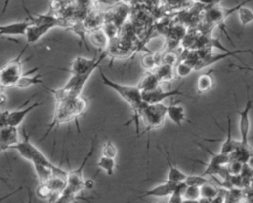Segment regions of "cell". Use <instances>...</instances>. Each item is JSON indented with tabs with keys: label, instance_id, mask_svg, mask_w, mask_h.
Wrapping results in <instances>:
<instances>
[{
	"label": "cell",
	"instance_id": "obj_28",
	"mask_svg": "<svg viewBox=\"0 0 253 203\" xmlns=\"http://www.w3.org/2000/svg\"><path fill=\"white\" fill-rule=\"evenodd\" d=\"M174 69H175V74L177 76L186 77L194 70V65L188 60H183L179 63H176V65L174 66Z\"/></svg>",
	"mask_w": 253,
	"mask_h": 203
},
{
	"label": "cell",
	"instance_id": "obj_44",
	"mask_svg": "<svg viewBox=\"0 0 253 203\" xmlns=\"http://www.w3.org/2000/svg\"><path fill=\"white\" fill-rule=\"evenodd\" d=\"M159 203H166V202H159Z\"/></svg>",
	"mask_w": 253,
	"mask_h": 203
},
{
	"label": "cell",
	"instance_id": "obj_17",
	"mask_svg": "<svg viewBox=\"0 0 253 203\" xmlns=\"http://www.w3.org/2000/svg\"><path fill=\"white\" fill-rule=\"evenodd\" d=\"M31 22L29 20L15 22L7 25L0 26V36L4 35H24L26 33L27 28L30 26Z\"/></svg>",
	"mask_w": 253,
	"mask_h": 203
},
{
	"label": "cell",
	"instance_id": "obj_40",
	"mask_svg": "<svg viewBox=\"0 0 253 203\" xmlns=\"http://www.w3.org/2000/svg\"><path fill=\"white\" fill-rule=\"evenodd\" d=\"M10 1H11V0H5V1H4V5H3L2 11H1V15L5 14V12H6L7 8H8V6H9V3H10Z\"/></svg>",
	"mask_w": 253,
	"mask_h": 203
},
{
	"label": "cell",
	"instance_id": "obj_27",
	"mask_svg": "<svg viewBox=\"0 0 253 203\" xmlns=\"http://www.w3.org/2000/svg\"><path fill=\"white\" fill-rule=\"evenodd\" d=\"M218 195V189L210 181L200 186V196L204 199H214Z\"/></svg>",
	"mask_w": 253,
	"mask_h": 203
},
{
	"label": "cell",
	"instance_id": "obj_24",
	"mask_svg": "<svg viewBox=\"0 0 253 203\" xmlns=\"http://www.w3.org/2000/svg\"><path fill=\"white\" fill-rule=\"evenodd\" d=\"M51 189L52 193H60L66 186V176L62 175H51L50 178L45 182Z\"/></svg>",
	"mask_w": 253,
	"mask_h": 203
},
{
	"label": "cell",
	"instance_id": "obj_25",
	"mask_svg": "<svg viewBox=\"0 0 253 203\" xmlns=\"http://www.w3.org/2000/svg\"><path fill=\"white\" fill-rule=\"evenodd\" d=\"M33 165H34L35 172L37 174V177H38L40 183L46 182L53 173L52 168H50L46 165H43L41 163H33Z\"/></svg>",
	"mask_w": 253,
	"mask_h": 203
},
{
	"label": "cell",
	"instance_id": "obj_7",
	"mask_svg": "<svg viewBox=\"0 0 253 203\" xmlns=\"http://www.w3.org/2000/svg\"><path fill=\"white\" fill-rule=\"evenodd\" d=\"M108 53L109 51L107 50L102 51V53L98 57L87 58L84 56H77L72 60L69 69H66V68H58V69L67 71L71 74H83L90 70H96V68L100 66L101 62L108 56Z\"/></svg>",
	"mask_w": 253,
	"mask_h": 203
},
{
	"label": "cell",
	"instance_id": "obj_43",
	"mask_svg": "<svg viewBox=\"0 0 253 203\" xmlns=\"http://www.w3.org/2000/svg\"><path fill=\"white\" fill-rule=\"evenodd\" d=\"M57 195H58V193H53V194L49 197V199H48V200H49V203H54V202H53V201H54V198H55Z\"/></svg>",
	"mask_w": 253,
	"mask_h": 203
},
{
	"label": "cell",
	"instance_id": "obj_35",
	"mask_svg": "<svg viewBox=\"0 0 253 203\" xmlns=\"http://www.w3.org/2000/svg\"><path fill=\"white\" fill-rule=\"evenodd\" d=\"M36 194L41 199H49V197L53 194L48 185L44 183H40L36 189Z\"/></svg>",
	"mask_w": 253,
	"mask_h": 203
},
{
	"label": "cell",
	"instance_id": "obj_42",
	"mask_svg": "<svg viewBox=\"0 0 253 203\" xmlns=\"http://www.w3.org/2000/svg\"><path fill=\"white\" fill-rule=\"evenodd\" d=\"M58 1L59 0H50V2H49V9H50V11L55 8V4H57Z\"/></svg>",
	"mask_w": 253,
	"mask_h": 203
},
{
	"label": "cell",
	"instance_id": "obj_4",
	"mask_svg": "<svg viewBox=\"0 0 253 203\" xmlns=\"http://www.w3.org/2000/svg\"><path fill=\"white\" fill-rule=\"evenodd\" d=\"M29 46L26 44L22 49L20 53L10 61H8L3 67L0 68V86L1 87H15L17 81L23 74L22 66L29 59L22 60V55L24 54L26 49Z\"/></svg>",
	"mask_w": 253,
	"mask_h": 203
},
{
	"label": "cell",
	"instance_id": "obj_36",
	"mask_svg": "<svg viewBox=\"0 0 253 203\" xmlns=\"http://www.w3.org/2000/svg\"><path fill=\"white\" fill-rule=\"evenodd\" d=\"M177 61H178V55L173 51H168L163 55H161V63L175 66Z\"/></svg>",
	"mask_w": 253,
	"mask_h": 203
},
{
	"label": "cell",
	"instance_id": "obj_3",
	"mask_svg": "<svg viewBox=\"0 0 253 203\" xmlns=\"http://www.w3.org/2000/svg\"><path fill=\"white\" fill-rule=\"evenodd\" d=\"M165 118H166V105L163 104V102L156 103V104H145V106L143 107L140 114V119H142V122L145 126V130L139 133L138 137L144 134H148L147 142H146L147 152L149 148L150 132L155 129L161 128L164 124Z\"/></svg>",
	"mask_w": 253,
	"mask_h": 203
},
{
	"label": "cell",
	"instance_id": "obj_41",
	"mask_svg": "<svg viewBox=\"0 0 253 203\" xmlns=\"http://www.w3.org/2000/svg\"><path fill=\"white\" fill-rule=\"evenodd\" d=\"M28 203H33V193L29 187H28Z\"/></svg>",
	"mask_w": 253,
	"mask_h": 203
},
{
	"label": "cell",
	"instance_id": "obj_23",
	"mask_svg": "<svg viewBox=\"0 0 253 203\" xmlns=\"http://www.w3.org/2000/svg\"><path fill=\"white\" fill-rule=\"evenodd\" d=\"M198 144V143H197ZM199 145V147H201L204 151H206L207 152H209V154H210V161L209 162H211V163H212V164H215V165H219V166H224V165H226L227 163H228V161L230 160V157H229V155H226V154H223V153H221V152H212L211 150H209L208 148H206V147H204V146H202L201 144H198Z\"/></svg>",
	"mask_w": 253,
	"mask_h": 203
},
{
	"label": "cell",
	"instance_id": "obj_20",
	"mask_svg": "<svg viewBox=\"0 0 253 203\" xmlns=\"http://www.w3.org/2000/svg\"><path fill=\"white\" fill-rule=\"evenodd\" d=\"M89 38H90V41L102 51L108 50L110 40L108 39L107 35L105 34L102 28H97L92 30L89 34Z\"/></svg>",
	"mask_w": 253,
	"mask_h": 203
},
{
	"label": "cell",
	"instance_id": "obj_16",
	"mask_svg": "<svg viewBox=\"0 0 253 203\" xmlns=\"http://www.w3.org/2000/svg\"><path fill=\"white\" fill-rule=\"evenodd\" d=\"M39 69V67H35L31 70H29L28 72L26 73H23L22 76L19 78V80L17 81L15 87H18V88H28L30 86H33V85H37V84H43V81L42 80V77L43 76V74H36L34 76H29L31 73H34L36 72L37 70Z\"/></svg>",
	"mask_w": 253,
	"mask_h": 203
},
{
	"label": "cell",
	"instance_id": "obj_26",
	"mask_svg": "<svg viewBox=\"0 0 253 203\" xmlns=\"http://www.w3.org/2000/svg\"><path fill=\"white\" fill-rule=\"evenodd\" d=\"M96 165L103 171H105L107 173V175L111 176L114 174L115 171V167H116V161L115 158H111V157H107V156H101L99 158V160L97 161Z\"/></svg>",
	"mask_w": 253,
	"mask_h": 203
},
{
	"label": "cell",
	"instance_id": "obj_30",
	"mask_svg": "<svg viewBox=\"0 0 253 203\" xmlns=\"http://www.w3.org/2000/svg\"><path fill=\"white\" fill-rule=\"evenodd\" d=\"M141 63H142V66L148 71V70H153L158 64L161 63V60L158 59L155 54H148L142 57Z\"/></svg>",
	"mask_w": 253,
	"mask_h": 203
},
{
	"label": "cell",
	"instance_id": "obj_37",
	"mask_svg": "<svg viewBox=\"0 0 253 203\" xmlns=\"http://www.w3.org/2000/svg\"><path fill=\"white\" fill-rule=\"evenodd\" d=\"M196 2H199L201 4L204 5H208V6H212V5H216L218 4L221 0H195Z\"/></svg>",
	"mask_w": 253,
	"mask_h": 203
},
{
	"label": "cell",
	"instance_id": "obj_10",
	"mask_svg": "<svg viewBox=\"0 0 253 203\" xmlns=\"http://www.w3.org/2000/svg\"><path fill=\"white\" fill-rule=\"evenodd\" d=\"M28 102H30V99H28L20 108L8 112L7 114V118H6V124L7 126H12V127H18L26 118V116L32 112L34 109L42 106L43 104V102H35L27 107H24Z\"/></svg>",
	"mask_w": 253,
	"mask_h": 203
},
{
	"label": "cell",
	"instance_id": "obj_11",
	"mask_svg": "<svg viewBox=\"0 0 253 203\" xmlns=\"http://www.w3.org/2000/svg\"><path fill=\"white\" fill-rule=\"evenodd\" d=\"M175 185H176V183L164 181L163 183L158 184V185L152 187L151 189H147V190L140 191L141 193H140L139 195H137L135 198H133L132 200L127 201V202H126V203H130V202H132V201L139 200V199H143V198H145V197H150V196H153V197H165V196H169V195L172 193V191L174 190Z\"/></svg>",
	"mask_w": 253,
	"mask_h": 203
},
{
	"label": "cell",
	"instance_id": "obj_14",
	"mask_svg": "<svg viewBox=\"0 0 253 203\" xmlns=\"http://www.w3.org/2000/svg\"><path fill=\"white\" fill-rule=\"evenodd\" d=\"M165 154H166V161L168 164V173H167V178L165 181L172 182V183H180L184 182L185 179L187 178V174L184 173L182 170H180L175 163L172 162V158L168 153V151L165 149Z\"/></svg>",
	"mask_w": 253,
	"mask_h": 203
},
{
	"label": "cell",
	"instance_id": "obj_38",
	"mask_svg": "<svg viewBox=\"0 0 253 203\" xmlns=\"http://www.w3.org/2000/svg\"><path fill=\"white\" fill-rule=\"evenodd\" d=\"M7 114H8V111L0 113V128H2V127H4V126H7V124H6Z\"/></svg>",
	"mask_w": 253,
	"mask_h": 203
},
{
	"label": "cell",
	"instance_id": "obj_12",
	"mask_svg": "<svg viewBox=\"0 0 253 203\" xmlns=\"http://www.w3.org/2000/svg\"><path fill=\"white\" fill-rule=\"evenodd\" d=\"M54 27L57 26L55 24H30L25 33L27 45L29 46L30 44L38 42L42 36H44Z\"/></svg>",
	"mask_w": 253,
	"mask_h": 203
},
{
	"label": "cell",
	"instance_id": "obj_1",
	"mask_svg": "<svg viewBox=\"0 0 253 203\" xmlns=\"http://www.w3.org/2000/svg\"><path fill=\"white\" fill-rule=\"evenodd\" d=\"M88 107V98L81 95L67 98L61 101H55L54 112L51 122L47 125V130L43 134L42 138L45 139L53 130H56L60 125L74 121L77 127L78 133H80L78 119L85 113Z\"/></svg>",
	"mask_w": 253,
	"mask_h": 203
},
{
	"label": "cell",
	"instance_id": "obj_21",
	"mask_svg": "<svg viewBox=\"0 0 253 203\" xmlns=\"http://www.w3.org/2000/svg\"><path fill=\"white\" fill-rule=\"evenodd\" d=\"M154 74L157 76L158 80L161 82H169L175 78V69L174 66L165 64V63H160L158 64L153 70Z\"/></svg>",
	"mask_w": 253,
	"mask_h": 203
},
{
	"label": "cell",
	"instance_id": "obj_15",
	"mask_svg": "<svg viewBox=\"0 0 253 203\" xmlns=\"http://www.w3.org/2000/svg\"><path fill=\"white\" fill-rule=\"evenodd\" d=\"M166 116L177 126H182L186 120L185 108L180 104L166 105Z\"/></svg>",
	"mask_w": 253,
	"mask_h": 203
},
{
	"label": "cell",
	"instance_id": "obj_33",
	"mask_svg": "<svg viewBox=\"0 0 253 203\" xmlns=\"http://www.w3.org/2000/svg\"><path fill=\"white\" fill-rule=\"evenodd\" d=\"M117 154H118L117 147L111 141H107L103 145L102 155L103 156H107V157H111V158H116Z\"/></svg>",
	"mask_w": 253,
	"mask_h": 203
},
{
	"label": "cell",
	"instance_id": "obj_9",
	"mask_svg": "<svg viewBox=\"0 0 253 203\" xmlns=\"http://www.w3.org/2000/svg\"><path fill=\"white\" fill-rule=\"evenodd\" d=\"M251 0H245L243 2H241L240 4H238L237 6L231 8V9H224L222 7H220L218 4L216 5H212V6H209V8L207 9V11L205 12V20L210 23V24H213V25H217L219 26L222 30L224 27V21L227 19V17L229 15H231L233 12L237 11V9L242 6L245 5L247 2H249ZM224 32V31H223ZM225 34V32H224ZM226 35V34H225Z\"/></svg>",
	"mask_w": 253,
	"mask_h": 203
},
{
	"label": "cell",
	"instance_id": "obj_34",
	"mask_svg": "<svg viewBox=\"0 0 253 203\" xmlns=\"http://www.w3.org/2000/svg\"><path fill=\"white\" fill-rule=\"evenodd\" d=\"M186 185H195V186H202L203 184L209 182V180L204 175H187L185 179Z\"/></svg>",
	"mask_w": 253,
	"mask_h": 203
},
{
	"label": "cell",
	"instance_id": "obj_19",
	"mask_svg": "<svg viewBox=\"0 0 253 203\" xmlns=\"http://www.w3.org/2000/svg\"><path fill=\"white\" fill-rule=\"evenodd\" d=\"M159 85H160V81L158 80L157 76L154 74L152 70H148L146 73H144L141 76L136 86L140 89V91H148L158 87Z\"/></svg>",
	"mask_w": 253,
	"mask_h": 203
},
{
	"label": "cell",
	"instance_id": "obj_31",
	"mask_svg": "<svg viewBox=\"0 0 253 203\" xmlns=\"http://www.w3.org/2000/svg\"><path fill=\"white\" fill-rule=\"evenodd\" d=\"M200 187L195 185H186L183 191V199H200Z\"/></svg>",
	"mask_w": 253,
	"mask_h": 203
},
{
	"label": "cell",
	"instance_id": "obj_18",
	"mask_svg": "<svg viewBox=\"0 0 253 203\" xmlns=\"http://www.w3.org/2000/svg\"><path fill=\"white\" fill-rule=\"evenodd\" d=\"M226 137L225 139L222 141L221 147H220V152L223 154L229 155L234 149L237 147V145L239 144V141H236L232 138V134H231V119L230 116L227 115V128H226Z\"/></svg>",
	"mask_w": 253,
	"mask_h": 203
},
{
	"label": "cell",
	"instance_id": "obj_39",
	"mask_svg": "<svg viewBox=\"0 0 253 203\" xmlns=\"http://www.w3.org/2000/svg\"><path fill=\"white\" fill-rule=\"evenodd\" d=\"M22 189V186H20L19 188H17L16 190H14L13 192H11V193H9V194H7V195H5V196H3V197H0V202L2 201V200H4V199H6V198H8V197H10V196H12V195H14L16 192H18L19 190H21Z\"/></svg>",
	"mask_w": 253,
	"mask_h": 203
},
{
	"label": "cell",
	"instance_id": "obj_13",
	"mask_svg": "<svg viewBox=\"0 0 253 203\" xmlns=\"http://www.w3.org/2000/svg\"><path fill=\"white\" fill-rule=\"evenodd\" d=\"M18 142L17 127L4 126L0 128V151H7Z\"/></svg>",
	"mask_w": 253,
	"mask_h": 203
},
{
	"label": "cell",
	"instance_id": "obj_32",
	"mask_svg": "<svg viewBox=\"0 0 253 203\" xmlns=\"http://www.w3.org/2000/svg\"><path fill=\"white\" fill-rule=\"evenodd\" d=\"M242 162L235 160V159H230L228 163L226 164V171L228 175H239L241 173L242 167H243Z\"/></svg>",
	"mask_w": 253,
	"mask_h": 203
},
{
	"label": "cell",
	"instance_id": "obj_5",
	"mask_svg": "<svg viewBox=\"0 0 253 203\" xmlns=\"http://www.w3.org/2000/svg\"><path fill=\"white\" fill-rule=\"evenodd\" d=\"M96 149V140H92L91 147L87 154L85 155L84 159L82 160L81 164L79 167L75 169H71L67 171L66 175V186L61 192H66V193H73V194H79L82 190L85 189V183L86 180L83 177V170L88 162L89 158L92 156L94 151Z\"/></svg>",
	"mask_w": 253,
	"mask_h": 203
},
{
	"label": "cell",
	"instance_id": "obj_8",
	"mask_svg": "<svg viewBox=\"0 0 253 203\" xmlns=\"http://www.w3.org/2000/svg\"><path fill=\"white\" fill-rule=\"evenodd\" d=\"M183 83L178 85L174 89H164L160 85L152 90L148 91H141V98L142 101L146 104H156V103H162L164 99L174 96H186V97H192L191 95L183 92L181 90Z\"/></svg>",
	"mask_w": 253,
	"mask_h": 203
},
{
	"label": "cell",
	"instance_id": "obj_6",
	"mask_svg": "<svg viewBox=\"0 0 253 203\" xmlns=\"http://www.w3.org/2000/svg\"><path fill=\"white\" fill-rule=\"evenodd\" d=\"M246 97H247V100L242 110H240L235 100L236 110L239 116V123H238V129L240 134L239 142L243 146H249L248 140H249V131H250V112L253 107V100L251 99V96H250V88L248 84H246Z\"/></svg>",
	"mask_w": 253,
	"mask_h": 203
},
{
	"label": "cell",
	"instance_id": "obj_29",
	"mask_svg": "<svg viewBox=\"0 0 253 203\" xmlns=\"http://www.w3.org/2000/svg\"><path fill=\"white\" fill-rule=\"evenodd\" d=\"M237 14H238V19H239V22L240 24L245 27L247 26L248 24H250L252 21H253V13L252 11L247 8V7H244L243 5L240 6L238 9H237Z\"/></svg>",
	"mask_w": 253,
	"mask_h": 203
},
{
	"label": "cell",
	"instance_id": "obj_2",
	"mask_svg": "<svg viewBox=\"0 0 253 203\" xmlns=\"http://www.w3.org/2000/svg\"><path fill=\"white\" fill-rule=\"evenodd\" d=\"M98 69H99V75L101 77L102 83L104 85H106L107 87L111 88L112 90H114L116 93H118L119 96L129 105V107L132 111V118L127 123H126L125 126H127L130 123L134 122L135 134L138 137V134H139V123L138 122L140 119L141 111L146 104L145 102L142 101L140 89L136 85H125V84H121V83H118V82L110 79L103 72L101 65L98 67Z\"/></svg>",
	"mask_w": 253,
	"mask_h": 203
},
{
	"label": "cell",
	"instance_id": "obj_22",
	"mask_svg": "<svg viewBox=\"0 0 253 203\" xmlns=\"http://www.w3.org/2000/svg\"><path fill=\"white\" fill-rule=\"evenodd\" d=\"M212 86H213V78L211 76V71L202 73L197 78L196 89L199 94H203L210 91L212 88Z\"/></svg>",
	"mask_w": 253,
	"mask_h": 203
}]
</instances>
